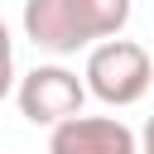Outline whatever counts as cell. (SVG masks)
<instances>
[{
    "label": "cell",
    "instance_id": "cell-1",
    "mask_svg": "<svg viewBox=\"0 0 154 154\" xmlns=\"http://www.w3.org/2000/svg\"><path fill=\"white\" fill-rule=\"evenodd\" d=\"M82 77H87V91H91L101 106H116V111H120V106L144 101V91H149V82H154V58H149V48L135 43V38H106V43L87 48Z\"/></svg>",
    "mask_w": 154,
    "mask_h": 154
},
{
    "label": "cell",
    "instance_id": "cell-2",
    "mask_svg": "<svg viewBox=\"0 0 154 154\" xmlns=\"http://www.w3.org/2000/svg\"><path fill=\"white\" fill-rule=\"evenodd\" d=\"M91 91H87V77H77L72 67H63V63H38L34 72H24L19 77V87H14V106H19V116L29 120V125H63V120H72V116H82V101H87Z\"/></svg>",
    "mask_w": 154,
    "mask_h": 154
},
{
    "label": "cell",
    "instance_id": "cell-3",
    "mask_svg": "<svg viewBox=\"0 0 154 154\" xmlns=\"http://www.w3.org/2000/svg\"><path fill=\"white\" fill-rule=\"evenodd\" d=\"M48 154H140V135L116 116H72L48 130Z\"/></svg>",
    "mask_w": 154,
    "mask_h": 154
},
{
    "label": "cell",
    "instance_id": "cell-4",
    "mask_svg": "<svg viewBox=\"0 0 154 154\" xmlns=\"http://www.w3.org/2000/svg\"><path fill=\"white\" fill-rule=\"evenodd\" d=\"M19 24H24V38H29L34 48L53 53V58H72V53L87 48V38H82L77 24H72L67 0H24Z\"/></svg>",
    "mask_w": 154,
    "mask_h": 154
},
{
    "label": "cell",
    "instance_id": "cell-5",
    "mask_svg": "<svg viewBox=\"0 0 154 154\" xmlns=\"http://www.w3.org/2000/svg\"><path fill=\"white\" fill-rule=\"evenodd\" d=\"M67 10H72L77 34L87 38V48H96V43L125 34V24L135 14V0H67Z\"/></svg>",
    "mask_w": 154,
    "mask_h": 154
},
{
    "label": "cell",
    "instance_id": "cell-6",
    "mask_svg": "<svg viewBox=\"0 0 154 154\" xmlns=\"http://www.w3.org/2000/svg\"><path fill=\"white\" fill-rule=\"evenodd\" d=\"M19 82H14V38H10V29H5V19H0V101L14 91Z\"/></svg>",
    "mask_w": 154,
    "mask_h": 154
},
{
    "label": "cell",
    "instance_id": "cell-7",
    "mask_svg": "<svg viewBox=\"0 0 154 154\" xmlns=\"http://www.w3.org/2000/svg\"><path fill=\"white\" fill-rule=\"evenodd\" d=\"M140 154H154V116H149L144 130H140Z\"/></svg>",
    "mask_w": 154,
    "mask_h": 154
}]
</instances>
